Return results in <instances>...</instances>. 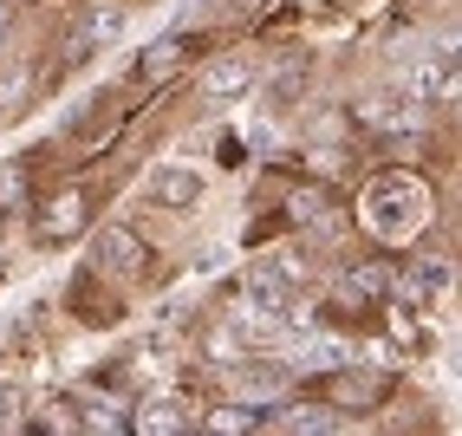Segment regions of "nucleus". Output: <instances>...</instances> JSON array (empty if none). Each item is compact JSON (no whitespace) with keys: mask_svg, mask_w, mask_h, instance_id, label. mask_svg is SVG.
I'll list each match as a JSON object with an SVG mask.
<instances>
[{"mask_svg":"<svg viewBox=\"0 0 462 436\" xmlns=\"http://www.w3.org/2000/svg\"><path fill=\"white\" fill-rule=\"evenodd\" d=\"M358 117L372 124V131H397V137H411L430 124V105L417 98L411 85H391V91H372V98H358Z\"/></svg>","mask_w":462,"mask_h":436,"instance_id":"f257e3e1","label":"nucleus"},{"mask_svg":"<svg viewBox=\"0 0 462 436\" xmlns=\"http://www.w3.org/2000/svg\"><path fill=\"white\" fill-rule=\"evenodd\" d=\"M91 267L111 274V280H137L150 267V241L137 228H125V222H111V228H98V241H91Z\"/></svg>","mask_w":462,"mask_h":436,"instance_id":"f03ea898","label":"nucleus"},{"mask_svg":"<svg viewBox=\"0 0 462 436\" xmlns=\"http://www.w3.org/2000/svg\"><path fill=\"white\" fill-rule=\"evenodd\" d=\"M397 306H437L449 300V261L443 255H417L411 267H397Z\"/></svg>","mask_w":462,"mask_h":436,"instance_id":"7ed1b4c3","label":"nucleus"},{"mask_svg":"<svg viewBox=\"0 0 462 436\" xmlns=\"http://www.w3.org/2000/svg\"><path fill=\"white\" fill-rule=\"evenodd\" d=\"M202 190H208V176L196 163H163V170H150V182H143V196L157 209H196Z\"/></svg>","mask_w":462,"mask_h":436,"instance_id":"20e7f679","label":"nucleus"},{"mask_svg":"<svg viewBox=\"0 0 462 436\" xmlns=\"http://www.w3.org/2000/svg\"><path fill=\"white\" fill-rule=\"evenodd\" d=\"M222 391L241 397V404H254V411H273V404L287 397V371H273V365H241V371H228V378H222Z\"/></svg>","mask_w":462,"mask_h":436,"instance_id":"39448f33","label":"nucleus"},{"mask_svg":"<svg viewBox=\"0 0 462 436\" xmlns=\"http://www.w3.org/2000/svg\"><path fill=\"white\" fill-rule=\"evenodd\" d=\"M85 190H59L46 209H40V241L46 247H59V241H72V235H85Z\"/></svg>","mask_w":462,"mask_h":436,"instance_id":"423d86ee","label":"nucleus"},{"mask_svg":"<svg viewBox=\"0 0 462 436\" xmlns=\"http://www.w3.org/2000/svg\"><path fill=\"white\" fill-rule=\"evenodd\" d=\"M267 423L273 430H300V436H319V430H338V404L326 397V404H306V397H281L267 411Z\"/></svg>","mask_w":462,"mask_h":436,"instance_id":"0eeeda50","label":"nucleus"},{"mask_svg":"<svg viewBox=\"0 0 462 436\" xmlns=\"http://www.w3.org/2000/svg\"><path fill=\"white\" fill-rule=\"evenodd\" d=\"M326 385H332L338 411H372V404H384V391H391L384 371H338V378H326Z\"/></svg>","mask_w":462,"mask_h":436,"instance_id":"6e6552de","label":"nucleus"},{"mask_svg":"<svg viewBox=\"0 0 462 436\" xmlns=\"http://www.w3.org/2000/svg\"><path fill=\"white\" fill-rule=\"evenodd\" d=\"M189 423V411H182L176 397H143V404H131V430L137 436H170V430H182Z\"/></svg>","mask_w":462,"mask_h":436,"instance_id":"1a4fd4ad","label":"nucleus"},{"mask_svg":"<svg viewBox=\"0 0 462 436\" xmlns=\"http://www.w3.org/2000/svg\"><path fill=\"white\" fill-rule=\"evenodd\" d=\"M372 215H378V222H397L391 235H411L417 228V202H404V176H384L372 190Z\"/></svg>","mask_w":462,"mask_h":436,"instance_id":"9d476101","label":"nucleus"},{"mask_svg":"<svg viewBox=\"0 0 462 436\" xmlns=\"http://www.w3.org/2000/svg\"><path fill=\"white\" fill-rule=\"evenodd\" d=\"M189 59H196V40H157V46H143V59H137V72L150 79V85H157V79H170V72H182V66H189Z\"/></svg>","mask_w":462,"mask_h":436,"instance_id":"9b49d317","label":"nucleus"},{"mask_svg":"<svg viewBox=\"0 0 462 436\" xmlns=\"http://www.w3.org/2000/svg\"><path fill=\"white\" fill-rule=\"evenodd\" d=\"M248 85H254V72L241 66V59H215V66L202 72V98H215V105H222V98H241Z\"/></svg>","mask_w":462,"mask_h":436,"instance_id":"f8f14e48","label":"nucleus"},{"mask_svg":"<svg viewBox=\"0 0 462 436\" xmlns=\"http://www.w3.org/2000/svg\"><path fill=\"white\" fill-rule=\"evenodd\" d=\"M117 33H125V7H111V0H105V7L85 14V26H79V52H98V46H111Z\"/></svg>","mask_w":462,"mask_h":436,"instance_id":"ddd939ff","label":"nucleus"},{"mask_svg":"<svg viewBox=\"0 0 462 436\" xmlns=\"http://www.w3.org/2000/svg\"><path fill=\"white\" fill-rule=\"evenodd\" d=\"M131 423V404L125 397H79V430H125Z\"/></svg>","mask_w":462,"mask_h":436,"instance_id":"4468645a","label":"nucleus"},{"mask_svg":"<svg viewBox=\"0 0 462 436\" xmlns=\"http://www.w3.org/2000/svg\"><path fill=\"white\" fill-rule=\"evenodd\" d=\"M267 411H254V404H241V397H222L215 411H202V430H261Z\"/></svg>","mask_w":462,"mask_h":436,"instance_id":"2eb2a0df","label":"nucleus"},{"mask_svg":"<svg viewBox=\"0 0 462 436\" xmlns=\"http://www.w3.org/2000/svg\"><path fill=\"white\" fill-rule=\"evenodd\" d=\"M33 430H79V404H72V397H59V404H46V411L33 417Z\"/></svg>","mask_w":462,"mask_h":436,"instance_id":"dca6fc26","label":"nucleus"},{"mask_svg":"<svg viewBox=\"0 0 462 436\" xmlns=\"http://www.w3.org/2000/svg\"><path fill=\"white\" fill-rule=\"evenodd\" d=\"M26 202V176L20 170H0V215H14Z\"/></svg>","mask_w":462,"mask_h":436,"instance_id":"f3484780","label":"nucleus"},{"mask_svg":"<svg viewBox=\"0 0 462 436\" xmlns=\"http://www.w3.org/2000/svg\"><path fill=\"white\" fill-rule=\"evenodd\" d=\"M14 417V397H7V385H0V423H7Z\"/></svg>","mask_w":462,"mask_h":436,"instance_id":"a211bd4d","label":"nucleus"},{"mask_svg":"<svg viewBox=\"0 0 462 436\" xmlns=\"http://www.w3.org/2000/svg\"><path fill=\"white\" fill-rule=\"evenodd\" d=\"M449 371H456V378H462V346H456V358H449Z\"/></svg>","mask_w":462,"mask_h":436,"instance_id":"6ab92c4d","label":"nucleus"},{"mask_svg":"<svg viewBox=\"0 0 462 436\" xmlns=\"http://www.w3.org/2000/svg\"><path fill=\"white\" fill-rule=\"evenodd\" d=\"M0 274H7V241H0Z\"/></svg>","mask_w":462,"mask_h":436,"instance_id":"aec40b11","label":"nucleus"}]
</instances>
